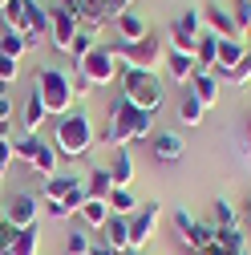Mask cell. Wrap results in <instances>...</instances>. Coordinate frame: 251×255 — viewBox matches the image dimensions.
Returning a JSON list of instances; mask_svg holds the SVG:
<instances>
[{"instance_id":"obj_1","label":"cell","mask_w":251,"mask_h":255,"mask_svg":"<svg viewBox=\"0 0 251 255\" xmlns=\"http://www.w3.org/2000/svg\"><path fill=\"white\" fill-rule=\"evenodd\" d=\"M53 150L65 162H77L93 150V122L85 110H69V114L53 118Z\"/></svg>"},{"instance_id":"obj_2","label":"cell","mask_w":251,"mask_h":255,"mask_svg":"<svg viewBox=\"0 0 251 255\" xmlns=\"http://www.w3.org/2000/svg\"><path fill=\"white\" fill-rule=\"evenodd\" d=\"M150 134H154V118L150 114H142V110H134L130 102H114L110 106V126H106V142L110 146H130V142H150Z\"/></svg>"},{"instance_id":"obj_3","label":"cell","mask_w":251,"mask_h":255,"mask_svg":"<svg viewBox=\"0 0 251 255\" xmlns=\"http://www.w3.org/2000/svg\"><path fill=\"white\" fill-rule=\"evenodd\" d=\"M122 102H130L134 110H142V114H158L162 110V102H166V85H162V77L158 73H146V69H122Z\"/></svg>"},{"instance_id":"obj_4","label":"cell","mask_w":251,"mask_h":255,"mask_svg":"<svg viewBox=\"0 0 251 255\" xmlns=\"http://www.w3.org/2000/svg\"><path fill=\"white\" fill-rule=\"evenodd\" d=\"M33 93L45 102L49 118L69 114L73 102H77V93H73V73H65L61 65H41V69H37V81H33Z\"/></svg>"},{"instance_id":"obj_5","label":"cell","mask_w":251,"mask_h":255,"mask_svg":"<svg viewBox=\"0 0 251 255\" xmlns=\"http://www.w3.org/2000/svg\"><path fill=\"white\" fill-rule=\"evenodd\" d=\"M77 77L85 81V85H114L118 77H122V61H118V49H110V45H93L81 61H77Z\"/></svg>"},{"instance_id":"obj_6","label":"cell","mask_w":251,"mask_h":255,"mask_svg":"<svg viewBox=\"0 0 251 255\" xmlns=\"http://www.w3.org/2000/svg\"><path fill=\"white\" fill-rule=\"evenodd\" d=\"M85 199H89V195H85V182L73 178V174H53V178L41 182V203H61L69 219L81 211Z\"/></svg>"},{"instance_id":"obj_7","label":"cell","mask_w":251,"mask_h":255,"mask_svg":"<svg viewBox=\"0 0 251 255\" xmlns=\"http://www.w3.org/2000/svg\"><path fill=\"white\" fill-rule=\"evenodd\" d=\"M114 49H118L122 69H146V73H154V65L166 57L162 33H154V28H150V37H142V41H134V45H114Z\"/></svg>"},{"instance_id":"obj_8","label":"cell","mask_w":251,"mask_h":255,"mask_svg":"<svg viewBox=\"0 0 251 255\" xmlns=\"http://www.w3.org/2000/svg\"><path fill=\"white\" fill-rule=\"evenodd\" d=\"M203 33H207V28H203V16H199L195 8H186V12L166 28V49H174V53H195Z\"/></svg>"},{"instance_id":"obj_9","label":"cell","mask_w":251,"mask_h":255,"mask_svg":"<svg viewBox=\"0 0 251 255\" xmlns=\"http://www.w3.org/2000/svg\"><path fill=\"white\" fill-rule=\"evenodd\" d=\"M170 227H174L178 243H182V247H191V251L207 247V243H211V235H215V227H211V223H199V219L186 211V207H178V211L170 215Z\"/></svg>"},{"instance_id":"obj_10","label":"cell","mask_w":251,"mask_h":255,"mask_svg":"<svg viewBox=\"0 0 251 255\" xmlns=\"http://www.w3.org/2000/svg\"><path fill=\"white\" fill-rule=\"evenodd\" d=\"M41 195H28V190H16V195H8V203H4V219L12 223L16 231H24V227H37L41 223Z\"/></svg>"},{"instance_id":"obj_11","label":"cell","mask_w":251,"mask_h":255,"mask_svg":"<svg viewBox=\"0 0 251 255\" xmlns=\"http://www.w3.org/2000/svg\"><path fill=\"white\" fill-rule=\"evenodd\" d=\"M158 223H162V207H158V203H142V207L130 215V247L142 251V247L154 239Z\"/></svg>"},{"instance_id":"obj_12","label":"cell","mask_w":251,"mask_h":255,"mask_svg":"<svg viewBox=\"0 0 251 255\" xmlns=\"http://www.w3.org/2000/svg\"><path fill=\"white\" fill-rule=\"evenodd\" d=\"M199 16H203V28H207V33H215V37H235V41L243 37V28L235 24V12H231L227 4H219V0L203 4Z\"/></svg>"},{"instance_id":"obj_13","label":"cell","mask_w":251,"mask_h":255,"mask_svg":"<svg viewBox=\"0 0 251 255\" xmlns=\"http://www.w3.org/2000/svg\"><path fill=\"white\" fill-rule=\"evenodd\" d=\"M81 33V24H77V16L69 12V8H61V4H53L49 8V41H53V49H61V53H69V45H73V37Z\"/></svg>"},{"instance_id":"obj_14","label":"cell","mask_w":251,"mask_h":255,"mask_svg":"<svg viewBox=\"0 0 251 255\" xmlns=\"http://www.w3.org/2000/svg\"><path fill=\"white\" fill-rule=\"evenodd\" d=\"M150 154L158 158V162H178V158L186 154V142L174 130H154L150 134Z\"/></svg>"},{"instance_id":"obj_15","label":"cell","mask_w":251,"mask_h":255,"mask_svg":"<svg viewBox=\"0 0 251 255\" xmlns=\"http://www.w3.org/2000/svg\"><path fill=\"white\" fill-rule=\"evenodd\" d=\"M162 65H166L170 85H191V77L199 73V61H195V53H174V49H166Z\"/></svg>"},{"instance_id":"obj_16","label":"cell","mask_w":251,"mask_h":255,"mask_svg":"<svg viewBox=\"0 0 251 255\" xmlns=\"http://www.w3.org/2000/svg\"><path fill=\"white\" fill-rule=\"evenodd\" d=\"M98 235H102L106 247L126 251V247H130V215H110V219H106V227H102Z\"/></svg>"},{"instance_id":"obj_17","label":"cell","mask_w":251,"mask_h":255,"mask_svg":"<svg viewBox=\"0 0 251 255\" xmlns=\"http://www.w3.org/2000/svg\"><path fill=\"white\" fill-rule=\"evenodd\" d=\"M114 28H118V37H122V45H134V41L150 37V20H146V16H138L134 8H130V12H122V16L114 20Z\"/></svg>"},{"instance_id":"obj_18","label":"cell","mask_w":251,"mask_h":255,"mask_svg":"<svg viewBox=\"0 0 251 255\" xmlns=\"http://www.w3.org/2000/svg\"><path fill=\"white\" fill-rule=\"evenodd\" d=\"M16 122H20V130H24V134H37L41 126L49 122V110H45V102L37 98V93H28V98H24V106H20V118H16Z\"/></svg>"},{"instance_id":"obj_19","label":"cell","mask_w":251,"mask_h":255,"mask_svg":"<svg viewBox=\"0 0 251 255\" xmlns=\"http://www.w3.org/2000/svg\"><path fill=\"white\" fill-rule=\"evenodd\" d=\"M243 41H235V37H219V49H215V69L219 73H231L239 61H243Z\"/></svg>"},{"instance_id":"obj_20","label":"cell","mask_w":251,"mask_h":255,"mask_svg":"<svg viewBox=\"0 0 251 255\" xmlns=\"http://www.w3.org/2000/svg\"><path fill=\"white\" fill-rule=\"evenodd\" d=\"M77 219H81L85 231H102L106 219H110V203H106V199H85L81 211H77Z\"/></svg>"},{"instance_id":"obj_21","label":"cell","mask_w":251,"mask_h":255,"mask_svg":"<svg viewBox=\"0 0 251 255\" xmlns=\"http://www.w3.org/2000/svg\"><path fill=\"white\" fill-rule=\"evenodd\" d=\"M28 4H33V0H8V4H4V12H0L4 33H20L24 37V28H28Z\"/></svg>"},{"instance_id":"obj_22","label":"cell","mask_w":251,"mask_h":255,"mask_svg":"<svg viewBox=\"0 0 251 255\" xmlns=\"http://www.w3.org/2000/svg\"><path fill=\"white\" fill-rule=\"evenodd\" d=\"M77 24H81V28H89V33H102V28L110 24L106 4H102V0H85V4L77 8Z\"/></svg>"},{"instance_id":"obj_23","label":"cell","mask_w":251,"mask_h":255,"mask_svg":"<svg viewBox=\"0 0 251 255\" xmlns=\"http://www.w3.org/2000/svg\"><path fill=\"white\" fill-rule=\"evenodd\" d=\"M57 166H61V158H57L53 142H41V146H37V154H33V162H28V170H37L41 178H53V174H61Z\"/></svg>"},{"instance_id":"obj_24","label":"cell","mask_w":251,"mask_h":255,"mask_svg":"<svg viewBox=\"0 0 251 255\" xmlns=\"http://www.w3.org/2000/svg\"><path fill=\"white\" fill-rule=\"evenodd\" d=\"M186 89H191V93H195V98H199L207 110H211V106H219V81H215L211 73H195Z\"/></svg>"},{"instance_id":"obj_25","label":"cell","mask_w":251,"mask_h":255,"mask_svg":"<svg viewBox=\"0 0 251 255\" xmlns=\"http://www.w3.org/2000/svg\"><path fill=\"white\" fill-rule=\"evenodd\" d=\"M110 190H114V174H110V166H93L89 178H85V195H89V199H110Z\"/></svg>"},{"instance_id":"obj_26","label":"cell","mask_w":251,"mask_h":255,"mask_svg":"<svg viewBox=\"0 0 251 255\" xmlns=\"http://www.w3.org/2000/svg\"><path fill=\"white\" fill-rule=\"evenodd\" d=\"M110 215H134L142 203H138V195H134V186H114L110 190Z\"/></svg>"},{"instance_id":"obj_27","label":"cell","mask_w":251,"mask_h":255,"mask_svg":"<svg viewBox=\"0 0 251 255\" xmlns=\"http://www.w3.org/2000/svg\"><path fill=\"white\" fill-rule=\"evenodd\" d=\"M110 174H114V186H130L134 182V158L130 150H114V162H110Z\"/></svg>"},{"instance_id":"obj_28","label":"cell","mask_w":251,"mask_h":255,"mask_svg":"<svg viewBox=\"0 0 251 255\" xmlns=\"http://www.w3.org/2000/svg\"><path fill=\"white\" fill-rule=\"evenodd\" d=\"M203 114H207V106L195 98L191 89H186L182 102H178V122H182V126H203Z\"/></svg>"},{"instance_id":"obj_29","label":"cell","mask_w":251,"mask_h":255,"mask_svg":"<svg viewBox=\"0 0 251 255\" xmlns=\"http://www.w3.org/2000/svg\"><path fill=\"white\" fill-rule=\"evenodd\" d=\"M215 49H219V37H215V33H203V37H199V49H195V61H199V73L215 69Z\"/></svg>"},{"instance_id":"obj_30","label":"cell","mask_w":251,"mask_h":255,"mask_svg":"<svg viewBox=\"0 0 251 255\" xmlns=\"http://www.w3.org/2000/svg\"><path fill=\"white\" fill-rule=\"evenodd\" d=\"M12 255H41V223H37V227H24V231H20Z\"/></svg>"},{"instance_id":"obj_31","label":"cell","mask_w":251,"mask_h":255,"mask_svg":"<svg viewBox=\"0 0 251 255\" xmlns=\"http://www.w3.org/2000/svg\"><path fill=\"white\" fill-rule=\"evenodd\" d=\"M24 53H33V49H28V41H24L20 33H0V57H12V61H20Z\"/></svg>"},{"instance_id":"obj_32","label":"cell","mask_w":251,"mask_h":255,"mask_svg":"<svg viewBox=\"0 0 251 255\" xmlns=\"http://www.w3.org/2000/svg\"><path fill=\"white\" fill-rule=\"evenodd\" d=\"M215 227H219V231H235V227H243L239 215H235V207H231L227 199H219V203H215Z\"/></svg>"},{"instance_id":"obj_33","label":"cell","mask_w":251,"mask_h":255,"mask_svg":"<svg viewBox=\"0 0 251 255\" xmlns=\"http://www.w3.org/2000/svg\"><path fill=\"white\" fill-rule=\"evenodd\" d=\"M61 247H65V255H89V231L85 227H73L69 235H65V243H61Z\"/></svg>"},{"instance_id":"obj_34","label":"cell","mask_w":251,"mask_h":255,"mask_svg":"<svg viewBox=\"0 0 251 255\" xmlns=\"http://www.w3.org/2000/svg\"><path fill=\"white\" fill-rule=\"evenodd\" d=\"M12 146H16V162H33V154H37V146H41V138L37 134H20V138H12Z\"/></svg>"},{"instance_id":"obj_35","label":"cell","mask_w":251,"mask_h":255,"mask_svg":"<svg viewBox=\"0 0 251 255\" xmlns=\"http://www.w3.org/2000/svg\"><path fill=\"white\" fill-rule=\"evenodd\" d=\"M93 45H98V33H89V28H81V33L73 37V45H69V57H73V61H81V57H85V53H89Z\"/></svg>"},{"instance_id":"obj_36","label":"cell","mask_w":251,"mask_h":255,"mask_svg":"<svg viewBox=\"0 0 251 255\" xmlns=\"http://www.w3.org/2000/svg\"><path fill=\"white\" fill-rule=\"evenodd\" d=\"M227 81H231L235 89H247V85H251V53H243V61L227 73Z\"/></svg>"},{"instance_id":"obj_37","label":"cell","mask_w":251,"mask_h":255,"mask_svg":"<svg viewBox=\"0 0 251 255\" xmlns=\"http://www.w3.org/2000/svg\"><path fill=\"white\" fill-rule=\"evenodd\" d=\"M12 122H16V102L8 98V89H0V134H8Z\"/></svg>"},{"instance_id":"obj_38","label":"cell","mask_w":251,"mask_h":255,"mask_svg":"<svg viewBox=\"0 0 251 255\" xmlns=\"http://www.w3.org/2000/svg\"><path fill=\"white\" fill-rule=\"evenodd\" d=\"M16 239H20V231L12 227L8 219H0V255H12V247H16Z\"/></svg>"},{"instance_id":"obj_39","label":"cell","mask_w":251,"mask_h":255,"mask_svg":"<svg viewBox=\"0 0 251 255\" xmlns=\"http://www.w3.org/2000/svg\"><path fill=\"white\" fill-rule=\"evenodd\" d=\"M16 77H20V61H12V57H0V89H8Z\"/></svg>"},{"instance_id":"obj_40","label":"cell","mask_w":251,"mask_h":255,"mask_svg":"<svg viewBox=\"0 0 251 255\" xmlns=\"http://www.w3.org/2000/svg\"><path fill=\"white\" fill-rule=\"evenodd\" d=\"M16 162V146H12V138L8 134H0V178H4V170Z\"/></svg>"},{"instance_id":"obj_41","label":"cell","mask_w":251,"mask_h":255,"mask_svg":"<svg viewBox=\"0 0 251 255\" xmlns=\"http://www.w3.org/2000/svg\"><path fill=\"white\" fill-rule=\"evenodd\" d=\"M102 4H106V16L118 20L122 12H130V8H134V0H102Z\"/></svg>"},{"instance_id":"obj_42","label":"cell","mask_w":251,"mask_h":255,"mask_svg":"<svg viewBox=\"0 0 251 255\" xmlns=\"http://www.w3.org/2000/svg\"><path fill=\"white\" fill-rule=\"evenodd\" d=\"M239 146L251 154V114H247V118H243V126H239Z\"/></svg>"},{"instance_id":"obj_43","label":"cell","mask_w":251,"mask_h":255,"mask_svg":"<svg viewBox=\"0 0 251 255\" xmlns=\"http://www.w3.org/2000/svg\"><path fill=\"white\" fill-rule=\"evenodd\" d=\"M89 255H118V251H114V247H106V243L98 239V243H93V247H89Z\"/></svg>"},{"instance_id":"obj_44","label":"cell","mask_w":251,"mask_h":255,"mask_svg":"<svg viewBox=\"0 0 251 255\" xmlns=\"http://www.w3.org/2000/svg\"><path fill=\"white\" fill-rule=\"evenodd\" d=\"M118 255H142V251H138V247H126V251H118Z\"/></svg>"},{"instance_id":"obj_45","label":"cell","mask_w":251,"mask_h":255,"mask_svg":"<svg viewBox=\"0 0 251 255\" xmlns=\"http://www.w3.org/2000/svg\"><path fill=\"white\" fill-rule=\"evenodd\" d=\"M247 223H251V199H247Z\"/></svg>"},{"instance_id":"obj_46","label":"cell","mask_w":251,"mask_h":255,"mask_svg":"<svg viewBox=\"0 0 251 255\" xmlns=\"http://www.w3.org/2000/svg\"><path fill=\"white\" fill-rule=\"evenodd\" d=\"M4 4H8V0H0V12H4Z\"/></svg>"},{"instance_id":"obj_47","label":"cell","mask_w":251,"mask_h":255,"mask_svg":"<svg viewBox=\"0 0 251 255\" xmlns=\"http://www.w3.org/2000/svg\"><path fill=\"white\" fill-rule=\"evenodd\" d=\"M0 219H4V203H0Z\"/></svg>"},{"instance_id":"obj_48","label":"cell","mask_w":251,"mask_h":255,"mask_svg":"<svg viewBox=\"0 0 251 255\" xmlns=\"http://www.w3.org/2000/svg\"><path fill=\"white\" fill-rule=\"evenodd\" d=\"M247 33H251V20H247Z\"/></svg>"},{"instance_id":"obj_49","label":"cell","mask_w":251,"mask_h":255,"mask_svg":"<svg viewBox=\"0 0 251 255\" xmlns=\"http://www.w3.org/2000/svg\"><path fill=\"white\" fill-rule=\"evenodd\" d=\"M243 4H251V0H243Z\"/></svg>"},{"instance_id":"obj_50","label":"cell","mask_w":251,"mask_h":255,"mask_svg":"<svg viewBox=\"0 0 251 255\" xmlns=\"http://www.w3.org/2000/svg\"><path fill=\"white\" fill-rule=\"evenodd\" d=\"M41 4H45V0H41Z\"/></svg>"}]
</instances>
